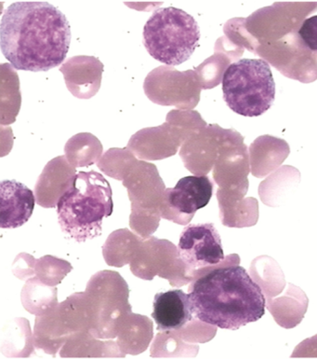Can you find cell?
<instances>
[{
  "instance_id": "cell-1",
  "label": "cell",
  "mask_w": 317,
  "mask_h": 359,
  "mask_svg": "<svg viewBox=\"0 0 317 359\" xmlns=\"http://www.w3.org/2000/svg\"><path fill=\"white\" fill-rule=\"evenodd\" d=\"M70 43L69 22L50 3L15 2L3 13L0 47L17 70L49 72L63 64Z\"/></svg>"
},
{
  "instance_id": "cell-2",
  "label": "cell",
  "mask_w": 317,
  "mask_h": 359,
  "mask_svg": "<svg viewBox=\"0 0 317 359\" xmlns=\"http://www.w3.org/2000/svg\"><path fill=\"white\" fill-rule=\"evenodd\" d=\"M237 254L226 257L217 266L195 271L189 287L192 313L203 323L237 330L260 320L265 313L266 298Z\"/></svg>"
},
{
  "instance_id": "cell-3",
  "label": "cell",
  "mask_w": 317,
  "mask_h": 359,
  "mask_svg": "<svg viewBox=\"0 0 317 359\" xmlns=\"http://www.w3.org/2000/svg\"><path fill=\"white\" fill-rule=\"evenodd\" d=\"M114 209L111 185L95 171L78 172L57 203L63 233L82 243L100 236L104 217Z\"/></svg>"
},
{
  "instance_id": "cell-4",
  "label": "cell",
  "mask_w": 317,
  "mask_h": 359,
  "mask_svg": "<svg viewBox=\"0 0 317 359\" xmlns=\"http://www.w3.org/2000/svg\"><path fill=\"white\" fill-rule=\"evenodd\" d=\"M200 28L194 17L174 7L155 11L143 27L147 52L160 63L179 66L198 46Z\"/></svg>"
},
{
  "instance_id": "cell-5",
  "label": "cell",
  "mask_w": 317,
  "mask_h": 359,
  "mask_svg": "<svg viewBox=\"0 0 317 359\" xmlns=\"http://www.w3.org/2000/svg\"><path fill=\"white\" fill-rule=\"evenodd\" d=\"M223 99L237 114L258 117L270 109L276 97V83L267 62L241 59L225 70Z\"/></svg>"
},
{
  "instance_id": "cell-6",
  "label": "cell",
  "mask_w": 317,
  "mask_h": 359,
  "mask_svg": "<svg viewBox=\"0 0 317 359\" xmlns=\"http://www.w3.org/2000/svg\"><path fill=\"white\" fill-rule=\"evenodd\" d=\"M178 253L190 273L217 266L225 259L222 240L212 223H197L183 229Z\"/></svg>"
},
{
  "instance_id": "cell-7",
  "label": "cell",
  "mask_w": 317,
  "mask_h": 359,
  "mask_svg": "<svg viewBox=\"0 0 317 359\" xmlns=\"http://www.w3.org/2000/svg\"><path fill=\"white\" fill-rule=\"evenodd\" d=\"M213 194V183L206 176H189L167 189L163 203L164 217L179 224L191 222L195 212L209 205Z\"/></svg>"
},
{
  "instance_id": "cell-8",
  "label": "cell",
  "mask_w": 317,
  "mask_h": 359,
  "mask_svg": "<svg viewBox=\"0 0 317 359\" xmlns=\"http://www.w3.org/2000/svg\"><path fill=\"white\" fill-rule=\"evenodd\" d=\"M0 227H21L32 217L35 195L29 188L16 180H4L0 185Z\"/></svg>"
},
{
  "instance_id": "cell-9",
  "label": "cell",
  "mask_w": 317,
  "mask_h": 359,
  "mask_svg": "<svg viewBox=\"0 0 317 359\" xmlns=\"http://www.w3.org/2000/svg\"><path fill=\"white\" fill-rule=\"evenodd\" d=\"M152 318L160 332H174L183 329L192 321L190 296L183 290H174L155 296Z\"/></svg>"
},
{
  "instance_id": "cell-10",
  "label": "cell",
  "mask_w": 317,
  "mask_h": 359,
  "mask_svg": "<svg viewBox=\"0 0 317 359\" xmlns=\"http://www.w3.org/2000/svg\"><path fill=\"white\" fill-rule=\"evenodd\" d=\"M248 187L218 191L220 217L226 227H253L259 219V203L254 198H244Z\"/></svg>"
},
{
  "instance_id": "cell-11",
  "label": "cell",
  "mask_w": 317,
  "mask_h": 359,
  "mask_svg": "<svg viewBox=\"0 0 317 359\" xmlns=\"http://www.w3.org/2000/svg\"><path fill=\"white\" fill-rule=\"evenodd\" d=\"M309 299L304 291L288 284L284 294L266 301V307L276 323L284 329H293L298 326L307 313Z\"/></svg>"
},
{
  "instance_id": "cell-12",
  "label": "cell",
  "mask_w": 317,
  "mask_h": 359,
  "mask_svg": "<svg viewBox=\"0 0 317 359\" xmlns=\"http://www.w3.org/2000/svg\"><path fill=\"white\" fill-rule=\"evenodd\" d=\"M251 276L262 288L266 301L274 298L285 290L284 273L270 257L262 256L255 259L251 264Z\"/></svg>"
},
{
  "instance_id": "cell-13",
  "label": "cell",
  "mask_w": 317,
  "mask_h": 359,
  "mask_svg": "<svg viewBox=\"0 0 317 359\" xmlns=\"http://www.w3.org/2000/svg\"><path fill=\"white\" fill-rule=\"evenodd\" d=\"M298 33L305 47L317 50V15L305 20Z\"/></svg>"
},
{
  "instance_id": "cell-14",
  "label": "cell",
  "mask_w": 317,
  "mask_h": 359,
  "mask_svg": "<svg viewBox=\"0 0 317 359\" xmlns=\"http://www.w3.org/2000/svg\"><path fill=\"white\" fill-rule=\"evenodd\" d=\"M291 358H317V335L300 344Z\"/></svg>"
}]
</instances>
